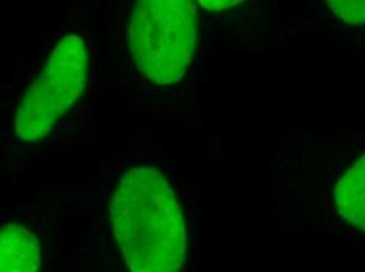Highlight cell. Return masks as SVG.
Masks as SVG:
<instances>
[{
    "label": "cell",
    "instance_id": "obj_2",
    "mask_svg": "<svg viewBox=\"0 0 365 272\" xmlns=\"http://www.w3.org/2000/svg\"><path fill=\"white\" fill-rule=\"evenodd\" d=\"M199 26L195 0H131L126 52L135 80L155 93H170L191 78Z\"/></svg>",
    "mask_w": 365,
    "mask_h": 272
},
{
    "label": "cell",
    "instance_id": "obj_6",
    "mask_svg": "<svg viewBox=\"0 0 365 272\" xmlns=\"http://www.w3.org/2000/svg\"><path fill=\"white\" fill-rule=\"evenodd\" d=\"M340 24L353 28H365V0H322Z\"/></svg>",
    "mask_w": 365,
    "mask_h": 272
},
{
    "label": "cell",
    "instance_id": "obj_7",
    "mask_svg": "<svg viewBox=\"0 0 365 272\" xmlns=\"http://www.w3.org/2000/svg\"><path fill=\"white\" fill-rule=\"evenodd\" d=\"M246 0H197V4L203 6L210 13H225L238 9Z\"/></svg>",
    "mask_w": 365,
    "mask_h": 272
},
{
    "label": "cell",
    "instance_id": "obj_3",
    "mask_svg": "<svg viewBox=\"0 0 365 272\" xmlns=\"http://www.w3.org/2000/svg\"><path fill=\"white\" fill-rule=\"evenodd\" d=\"M88 79L87 41L79 33L63 35L19 98L13 117L14 139L38 143L49 137L86 92Z\"/></svg>",
    "mask_w": 365,
    "mask_h": 272
},
{
    "label": "cell",
    "instance_id": "obj_5",
    "mask_svg": "<svg viewBox=\"0 0 365 272\" xmlns=\"http://www.w3.org/2000/svg\"><path fill=\"white\" fill-rule=\"evenodd\" d=\"M41 268V243L29 225L9 221L0 230V269L38 271Z\"/></svg>",
    "mask_w": 365,
    "mask_h": 272
},
{
    "label": "cell",
    "instance_id": "obj_1",
    "mask_svg": "<svg viewBox=\"0 0 365 272\" xmlns=\"http://www.w3.org/2000/svg\"><path fill=\"white\" fill-rule=\"evenodd\" d=\"M110 239L121 263L135 272H173L189 255V221L181 187L155 162L131 161L108 195Z\"/></svg>",
    "mask_w": 365,
    "mask_h": 272
},
{
    "label": "cell",
    "instance_id": "obj_4",
    "mask_svg": "<svg viewBox=\"0 0 365 272\" xmlns=\"http://www.w3.org/2000/svg\"><path fill=\"white\" fill-rule=\"evenodd\" d=\"M329 206L341 226L365 236V148L334 177Z\"/></svg>",
    "mask_w": 365,
    "mask_h": 272
}]
</instances>
